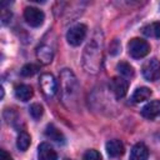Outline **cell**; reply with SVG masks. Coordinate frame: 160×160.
Returning <instances> with one entry per match:
<instances>
[{"mask_svg":"<svg viewBox=\"0 0 160 160\" xmlns=\"http://www.w3.org/2000/svg\"><path fill=\"white\" fill-rule=\"evenodd\" d=\"M84 160H101V155L99 151L91 149V150H88L84 155Z\"/></svg>","mask_w":160,"mask_h":160,"instance_id":"22","label":"cell"},{"mask_svg":"<svg viewBox=\"0 0 160 160\" xmlns=\"http://www.w3.org/2000/svg\"><path fill=\"white\" fill-rule=\"evenodd\" d=\"M30 144H31V138H30V135H29L28 132H25V131H21V132L19 134V136H18V140H16L18 148H19L21 151H26L28 148L30 146Z\"/></svg>","mask_w":160,"mask_h":160,"instance_id":"19","label":"cell"},{"mask_svg":"<svg viewBox=\"0 0 160 160\" xmlns=\"http://www.w3.org/2000/svg\"><path fill=\"white\" fill-rule=\"evenodd\" d=\"M65 160H71V159H65Z\"/></svg>","mask_w":160,"mask_h":160,"instance_id":"26","label":"cell"},{"mask_svg":"<svg viewBox=\"0 0 160 160\" xmlns=\"http://www.w3.org/2000/svg\"><path fill=\"white\" fill-rule=\"evenodd\" d=\"M141 115L149 120H152L158 116H160V101L159 100H152L148 102L142 109H141Z\"/></svg>","mask_w":160,"mask_h":160,"instance_id":"9","label":"cell"},{"mask_svg":"<svg viewBox=\"0 0 160 160\" xmlns=\"http://www.w3.org/2000/svg\"><path fill=\"white\" fill-rule=\"evenodd\" d=\"M141 72H142V76L148 81H155V80H158L160 78V60H158L156 58H152L150 60H146L142 64Z\"/></svg>","mask_w":160,"mask_h":160,"instance_id":"5","label":"cell"},{"mask_svg":"<svg viewBox=\"0 0 160 160\" xmlns=\"http://www.w3.org/2000/svg\"><path fill=\"white\" fill-rule=\"evenodd\" d=\"M11 18V12L8 11V10H2V14H1V20H2V24H6Z\"/></svg>","mask_w":160,"mask_h":160,"instance_id":"24","label":"cell"},{"mask_svg":"<svg viewBox=\"0 0 160 160\" xmlns=\"http://www.w3.org/2000/svg\"><path fill=\"white\" fill-rule=\"evenodd\" d=\"M149 158V149L145 144L138 142L131 148L129 160H148Z\"/></svg>","mask_w":160,"mask_h":160,"instance_id":"12","label":"cell"},{"mask_svg":"<svg viewBox=\"0 0 160 160\" xmlns=\"http://www.w3.org/2000/svg\"><path fill=\"white\" fill-rule=\"evenodd\" d=\"M119 50H120V44H119L118 40H114L112 44L110 45V50H109V51H110L111 55H115V54L119 52Z\"/></svg>","mask_w":160,"mask_h":160,"instance_id":"23","label":"cell"},{"mask_svg":"<svg viewBox=\"0 0 160 160\" xmlns=\"http://www.w3.org/2000/svg\"><path fill=\"white\" fill-rule=\"evenodd\" d=\"M38 70H39V66L38 65H35V64H26V65H24L21 68L20 74L22 76H32L34 74L38 72Z\"/></svg>","mask_w":160,"mask_h":160,"instance_id":"20","label":"cell"},{"mask_svg":"<svg viewBox=\"0 0 160 160\" xmlns=\"http://www.w3.org/2000/svg\"><path fill=\"white\" fill-rule=\"evenodd\" d=\"M38 160H58V154L48 142H41L38 148Z\"/></svg>","mask_w":160,"mask_h":160,"instance_id":"10","label":"cell"},{"mask_svg":"<svg viewBox=\"0 0 160 160\" xmlns=\"http://www.w3.org/2000/svg\"><path fill=\"white\" fill-rule=\"evenodd\" d=\"M86 32H88L86 25H84V24H76V25L71 26L68 30V32H66V40H68V42L70 45L78 46L86 38Z\"/></svg>","mask_w":160,"mask_h":160,"instance_id":"4","label":"cell"},{"mask_svg":"<svg viewBox=\"0 0 160 160\" xmlns=\"http://www.w3.org/2000/svg\"><path fill=\"white\" fill-rule=\"evenodd\" d=\"M128 49H129V54L131 58L134 59H141L144 56H146L150 51V45L146 40L140 39V38H134L129 41L128 44Z\"/></svg>","mask_w":160,"mask_h":160,"instance_id":"3","label":"cell"},{"mask_svg":"<svg viewBox=\"0 0 160 160\" xmlns=\"http://www.w3.org/2000/svg\"><path fill=\"white\" fill-rule=\"evenodd\" d=\"M106 152L110 158H119L124 154V144L118 139L109 140L106 142Z\"/></svg>","mask_w":160,"mask_h":160,"instance_id":"13","label":"cell"},{"mask_svg":"<svg viewBox=\"0 0 160 160\" xmlns=\"http://www.w3.org/2000/svg\"><path fill=\"white\" fill-rule=\"evenodd\" d=\"M40 88H41V91L42 94L46 96V98H52L55 94H56V90H58V82L55 80V78L51 75V74H42L40 76Z\"/></svg>","mask_w":160,"mask_h":160,"instance_id":"7","label":"cell"},{"mask_svg":"<svg viewBox=\"0 0 160 160\" xmlns=\"http://www.w3.org/2000/svg\"><path fill=\"white\" fill-rule=\"evenodd\" d=\"M45 135H46L50 140H52V141H55V142H59V144H64V142H65V136H64L62 132H61L58 128H55L52 124H49V125L46 126V129H45Z\"/></svg>","mask_w":160,"mask_h":160,"instance_id":"15","label":"cell"},{"mask_svg":"<svg viewBox=\"0 0 160 160\" xmlns=\"http://www.w3.org/2000/svg\"><path fill=\"white\" fill-rule=\"evenodd\" d=\"M32 88L26 84H19L15 86V96L21 101H29L32 98Z\"/></svg>","mask_w":160,"mask_h":160,"instance_id":"14","label":"cell"},{"mask_svg":"<svg viewBox=\"0 0 160 160\" xmlns=\"http://www.w3.org/2000/svg\"><path fill=\"white\" fill-rule=\"evenodd\" d=\"M36 58L41 64H50L54 58V51L49 45L41 44L36 48Z\"/></svg>","mask_w":160,"mask_h":160,"instance_id":"11","label":"cell"},{"mask_svg":"<svg viewBox=\"0 0 160 160\" xmlns=\"http://www.w3.org/2000/svg\"><path fill=\"white\" fill-rule=\"evenodd\" d=\"M116 70L119 71V74L122 76V78H132L135 71H134V68L129 64V62H125V61H120L118 65H116Z\"/></svg>","mask_w":160,"mask_h":160,"instance_id":"18","label":"cell"},{"mask_svg":"<svg viewBox=\"0 0 160 160\" xmlns=\"http://www.w3.org/2000/svg\"><path fill=\"white\" fill-rule=\"evenodd\" d=\"M142 34L149 38H160V22H151L142 28Z\"/></svg>","mask_w":160,"mask_h":160,"instance_id":"17","label":"cell"},{"mask_svg":"<svg viewBox=\"0 0 160 160\" xmlns=\"http://www.w3.org/2000/svg\"><path fill=\"white\" fill-rule=\"evenodd\" d=\"M24 19H25V21L30 26L39 28L40 25H42L44 19H45V15H44V12L40 9L32 8V6H28L24 10Z\"/></svg>","mask_w":160,"mask_h":160,"instance_id":"6","label":"cell"},{"mask_svg":"<svg viewBox=\"0 0 160 160\" xmlns=\"http://www.w3.org/2000/svg\"><path fill=\"white\" fill-rule=\"evenodd\" d=\"M150 96H151V90L146 86H140L134 91V94L131 96V100L134 102H141V101L148 100Z\"/></svg>","mask_w":160,"mask_h":160,"instance_id":"16","label":"cell"},{"mask_svg":"<svg viewBox=\"0 0 160 160\" xmlns=\"http://www.w3.org/2000/svg\"><path fill=\"white\" fill-rule=\"evenodd\" d=\"M128 88H129V82L128 80H125L121 76H115L110 80V89L114 92L116 99H121L126 95L128 92Z\"/></svg>","mask_w":160,"mask_h":160,"instance_id":"8","label":"cell"},{"mask_svg":"<svg viewBox=\"0 0 160 160\" xmlns=\"http://www.w3.org/2000/svg\"><path fill=\"white\" fill-rule=\"evenodd\" d=\"M0 160H14V159L5 150H0Z\"/></svg>","mask_w":160,"mask_h":160,"instance_id":"25","label":"cell"},{"mask_svg":"<svg viewBox=\"0 0 160 160\" xmlns=\"http://www.w3.org/2000/svg\"><path fill=\"white\" fill-rule=\"evenodd\" d=\"M104 51V34L101 30L96 29L86 44L82 52V68L89 74H98L102 62Z\"/></svg>","mask_w":160,"mask_h":160,"instance_id":"1","label":"cell"},{"mask_svg":"<svg viewBox=\"0 0 160 160\" xmlns=\"http://www.w3.org/2000/svg\"><path fill=\"white\" fill-rule=\"evenodd\" d=\"M60 92L62 104L66 108H71L79 94V82L70 69H62L60 72Z\"/></svg>","mask_w":160,"mask_h":160,"instance_id":"2","label":"cell"},{"mask_svg":"<svg viewBox=\"0 0 160 160\" xmlns=\"http://www.w3.org/2000/svg\"><path fill=\"white\" fill-rule=\"evenodd\" d=\"M29 112L35 120H39L44 114V109H42V106L40 104H32L29 108Z\"/></svg>","mask_w":160,"mask_h":160,"instance_id":"21","label":"cell"}]
</instances>
